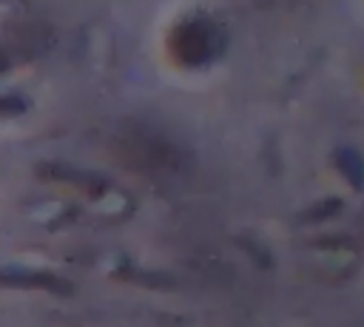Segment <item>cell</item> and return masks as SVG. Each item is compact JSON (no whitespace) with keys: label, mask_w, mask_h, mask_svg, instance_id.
I'll return each instance as SVG.
<instances>
[{"label":"cell","mask_w":364,"mask_h":327,"mask_svg":"<svg viewBox=\"0 0 364 327\" xmlns=\"http://www.w3.org/2000/svg\"><path fill=\"white\" fill-rule=\"evenodd\" d=\"M213 48H216V31L205 20H188L171 37V51L185 65H199L210 60Z\"/></svg>","instance_id":"obj_1"},{"label":"cell","mask_w":364,"mask_h":327,"mask_svg":"<svg viewBox=\"0 0 364 327\" xmlns=\"http://www.w3.org/2000/svg\"><path fill=\"white\" fill-rule=\"evenodd\" d=\"M3 282L6 284H20V287H43L48 293H57V296H71V282L54 276V273H17L14 267H6L3 273Z\"/></svg>","instance_id":"obj_2"},{"label":"cell","mask_w":364,"mask_h":327,"mask_svg":"<svg viewBox=\"0 0 364 327\" xmlns=\"http://www.w3.org/2000/svg\"><path fill=\"white\" fill-rule=\"evenodd\" d=\"M336 165L355 191H364V159L355 151H350V148L336 151Z\"/></svg>","instance_id":"obj_3"},{"label":"cell","mask_w":364,"mask_h":327,"mask_svg":"<svg viewBox=\"0 0 364 327\" xmlns=\"http://www.w3.org/2000/svg\"><path fill=\"white\" fill-rule=\"evenodd\" d=\"M40 171H43V173H60V176H54V179H65V182H74V185L85 188L88 193H100V191H105V188H108L102 179H97V176H88V173H77V171H71V168L46 165V168H40Z\"/></svg>","instance_id":"obj_4"},{"label":"cell","mask_w":364,"mask_h":327,"mask_svg":"<svg viewBox=\"0 0 364 327\" xmlns=\"http://www.w3.org/2000/svg\"><path fill=\"white\" fill-rule=\"evenodd\" d=\"M344 208V202L341 199H336V196H330V199H321V202H316L313 208H307V210H301L299 213V222L301 225H313V222H324V219H330V216H336L338 210Z\"/></svg>","instance_id":"obj_5"}]
</instances>
